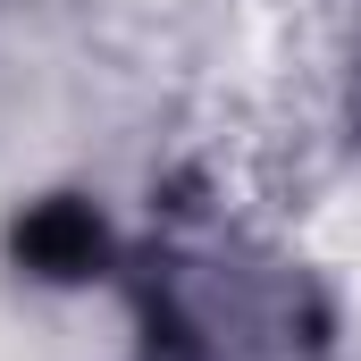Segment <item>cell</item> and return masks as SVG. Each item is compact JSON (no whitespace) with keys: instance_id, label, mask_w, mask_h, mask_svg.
I'll use <instances>...</instances> for the list:
<instances>
[{"instance_id":"6da1fadb","label":"cell","mask_w":361,"mask_h":361,"mask_svg":"<svg viewBox=\"0 0 361 361\" xmlns=\"http://www.w3.org/2000/svg\"><path fill=\"white\" fill-rule=\"evenodd\" d=\"M8 261L34 286H92V277L126 269V244L92 193H42L8 219Z\"/></svg>"}]
</instances>
